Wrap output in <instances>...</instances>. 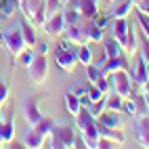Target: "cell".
Wrapping results in <instances>:
<instances>
[{"mask_svg":"<svg viewBox=\"0 0 149 149\" xmlns=\"http://www.w3.org/2000/svg\"><path fill=\"white\" fill-rule=\"evenodd\" d=\"M76 130L80 132V139L84 147L88 149H97V141H99V128H97V118H93V113L88 111V107H82L76 116Z\"/></svg>","mask_w":149,"mask_h":149,"instance_id":"cell-1","label":"cell"},{"mask_svg":"<svg viewBox=\"0 0 149 149\" xmlns=\"http://www.w3.org/2000/svg\"><path fill=\"white\" fill-rule=\"evenodd\" d=\"M113 38L118 40V44L122 46V51L126 57H132L139 51V40L134 36V29L128 25V19H113Z\"/></svg>","mask_w":149,"mask_h":149,"instance_id":"cell-2","label":"cell"},{"mask_svg":"<svg viewBox=\"0 0 149 149\" xmlns=\"http://www.w3.org/2000/svg\"><path fill=\"white\" fill-rule=\"evenodd\" d=\"M76 145H78L76 126H69V124L55 126L51 136L44 141V147H53V149H74Z\"/></svg>","mask_w":149,"mask_h":149,"instance_id":"cell-3","label":"cell"},{"mask_svg":"<svg viewBox=\"0 0 149 149\" xmlns=\"http://www.w3.org/2000/svg\"><path fill=\"white\" fill-rule=\"evenodd\" d=\"M55 61H57V65L61 67L63 72L74 74L76 65H78V46H74L69 40L63 38V42L59 44L57 51H55Z\"/></svg>","mask_w":149,"mask_h":149,"instance_id":"cell-4","label":"cell"},{"mask_svg":"<svg viewBox=\"0 0 149 149\" xmlns=\"http://www.w3.org/2000/svg\"><path fill=\"white\" fill-rule=\"evenodd\" d=\"M19 11L23 13L27 21H32L36 27H42L46 11H44V0H19Z\"/></svg>","mask_w":149,"mask_h":149,"instance_id":"cell-5","label":"cell"},{"mask_svg":"<svg viewBox=\"0 0 149 149\" xmlns=\"http://www.w3.org/2000/svg\"><path fill=\"white\" fill-rule=\"evenodd\" d=\"M8 55H11L13 59H17L19 55H21L25 51V40H23V36H21V27H19V23L13 27V29H8V32H4V44H2Z\"/></svg>","mask_w":149,"mask_h":149,"instance_id":"cell-6","label":"cell"},{"mask_svg":"<svg viewBox=\"0 0 149 149\" xmlns=\"http://www.w3.org/2000/svg\"><path fill=\"white\" fill-rule=\"evenodd\" d=\"M27 72H29V78H32L34 84H44L46 76H48V59H46V55L36 53L34 61L29 63V67H27Z\"/></svg>","mask_w":149,"mask_h":149,"instance_id":"cell-7","label":"cell"},{"mask_svg":"<svg viewBox=\"0 0 149 149\" xmlns=\"http://www.w3.org/2000/svg\"><path fill=\"white\" fill-rule=\"evenodd\" d=\"M109 76H111V80H113V84H111L113 93H118L122 99L132 95V76L128 74V69H120V72H113Z\"/></svg>","mask_w":149,"mask_h":149,"instance_id":"cell-8","label":"cell"},{"mask_svg":"<svg viewBox=\"0 0 149 149\" xmlns=\"http://www.w3.org/2000/svg\"><path fill=\"white\" fill-rule=\"evenodd\" d=\"M65 8H74L82 19H95L99 13V0H67Z\"/></svg>","mask_w":149,"mask_h":149,"instance_id":"cell-9","label":"cell"},{"mask_svg":"<svg viewBox=\"0 0 149 149\" xmlns=\"http://www.w3.org/2000/svg\"><path fill=\"white\" fill-rule=\"evenodd\" d=\"M65 17H63V11H57L55 15L51 17H46L44 19V23H42V29L48 34V36H53V38H59V36H63L65 32Z\"/></svg>","mask_w":149,"mask_h":149,"instance_id":"cell-10","label":"cell"},{"mask_svg":"<svg viewBox=\"0 0 149 149\" xmlns=\"http://www.w3.org/2000/svg\"><path fill=\"white\" fill-rule=\"evenodd\" d=\"M126 55H118V57H103L101 63H99V69L101 74H113V72H120V69H128V61H126Z\"/></svg>","mask_w":149,"mask_h":149,"instance_id":"cell-11","label":"cell"},{"mask_svg":"<svg viewBox=\"0 0 149 149\" xmlns=\"http://www.w3.org/2000/svg\"><path fill=\"white\" fill-rule=\"evenodd\" d=\"M23 118H25V122L29 126H34L42 118V111H40V107H38V97H29L23 103Z\"/></svg>","mask_w":149,"mask_h":149,"instance_id":"cell-12","label":"cell"},{"mask_svg":"<svg viewBox=\"0 0 149 149\" xmlns=\"http://www.w3.org/2000/svg\"><path fill=\"white\" fill-rule=\"evenodd\" d=\"M109 6H111L109 8V15L113 19H128V15H130L132 8H134V2L132 0H113Z\"/></svg>","mask_w":149,"mask_h":149,"instance_id":"cell-13","label":"cell"},{"mask_svg":"<svg viewBox=\"0 0 149 149\" xmlns=\"http://www.w3.org/2000/svg\"><path fill=\"white\" fill-rule=\"evenodd\" d=\"M134 134L141 147H149V116H136Z\"/></svg>","mask_w":149,"mask_h":149,"instance_id":"cell-14","label":"cell"},{"mask_svg":"<svg viewBox=\"0 0 149 149\" xmlns=\"http://www.w3.org/2000/svg\"><path fill=\"white\" fill-rule=\"evenodd\" d=\"M63 38H65V40H69L72 44H76V46L88 44L82 23H78V25H67V27H65V32H63Z\"/></svg>","mask_w":149,"mask_h":149,"instance_id":"cell-15","label":"cell"},{"mask_svg":"<svg viewBox=\"0 0 149 149\" xmlns=\"http://www.w3.org/2000/svg\"><path fill=\"white\" fill-rule=\"evenodd\" d=\"M132 82L136 86H143L149 82V65L145 63V59L143 57H139L136 59V63H134V69H132Z\"/></svg>","mask_w":149,"mask_h":149,"instance_id":"cell-16","label":"cell"},{"mask_svg":"<svg viewBox=\"0 0 149 149\" xmlns=\"http://www.w3.org/2000/svg\"><path fill=\"white\" fill-rule=\"evenodd\" d=\"M82 27H84V34H86V40L88 42H101L105 38V29H101L95 19H84L82 21Z\"/></svg>","mask_w":149,"mask_h":149,"instance_id":"cell-17","label":"cell"},{"mask_svg":"<svg viewBox=\"0 0 149 149\" xmlns=\"http://www.w3.org/2000/svg\"><path fill=\"white\" fill-rule=\"evenodd\" d=\"M19 27H21V36H23V40H25V46L27 48H32L38 44V36H36V25L32 21H27V19L23 17L21 21H19Z\"/></svg>","mask_w":149,"mask_h":149,"instance_id":"cell-18","label":"cell"},{"mask_svg":"<svg viewBox=\"0 0 149 149\" xmlns=\"http://www.w3.org/2000/svg\"><path fill=\"white\" fill-rule=\"evenodd\" d=\"M97 124H101V126H107V128H120L122 130V113H118V111H109V109H105V111L97 118Z\"/></svg>","mask_w":149,"mask_h":149,"instance_id":"cell-19","label":"cell"},{"mask_svg":"<svg viewBox=\"0 0 149 149\" xmlns=\"http://www.w3.org/2000/svg\"><path fill=\"white\" fill-rule=\"evenodd\" d=\"M97 128H99V136L109 139V141L116 143L118 147L124 143V132L120 130V128H107V126H101V124H97Z\"/></svg>","mask_w":149,"mask_h":149,"instance_id":"cell-20","label":"cell"},{"mask_svg":"<svg viewBox=\"0 0 149 149\" xmlns=\"http://www.w3.org/2000/svg\"><path fill=\"white\" fill-rule=\"evenodd\" d=\"M55 126H57V122L53 120V118H44V116H42V118H40V120H38L32 128H34V130L40 134L44 141H46V139L51 136V132H53V128H55Z\"/></svg>","mask_w":149,"mask_h":149,"instance_id":"cell-21","label":"cell"},{"mask_svg":"<svg viewBox=\"0 0 149 149\" xmlns=\"http://www.w3.org/2000/svg\"><path fill=\"white\" fill-rule=\"evenodd\" d=\"M0 139H2V143H13L15 139V116L8 113L6 120H2V132H0Z\"/></svg>","mask_w":149,"mask_h":149,"instance_id":"cell-22","label":"cell"},{"mask_svg":"<svg viewBox=\"0 0 149 149\" xmlns=\"http://www.w3.org/2000/svg\"><path fill=\"white\" fill-rule=\"evenodd\" d=\"M101 44H103L105 57H118V55H124L122 46L118 44V40H116V38H103V40H101Z\"/></svg>","mask_w":149,"mask_h":149,"instance_id":"cell-23","label":"cell"},{"mask_svg":"<svg viewBox=\"0 0 149 149\" xmlns=\"http://www.w3.org/2000/svg\"><path fill=\"white\" fill-rule=\"evenodd\" d=\"M19 11V0H0V19H11Z\"/></svg>","mask_w":149,"mask_h":149,"instance_id":"cell-24","label":"cell"},{"mask_svg":"<svg viewBox=\"0 0 149 149\" xmlns=\"http://www.w3.org/2000/svg\"><path fill=\"white\" fill-rule=\"evenodd\" d=\"M23 145L25 147H32V149H38V147H44V139L38 134L32 126H29V130L25 132V139H23Z\"/></svg>","mask_w":149,"mask_h":149,"instance_id":"cell-25","label":"cell"},{"mask_svg":"<svg viewBox=\"0 0 149 149\" xmlns=\"http://www.w3.org/2000/svg\"><path fill=\"white\" fill-rule=\"evenodd\" d=\"M122 103H124V99L118 95V93H109L105 95V109H109V111H118V113H122Z\"/></svg>","mask_w":149,"mask_h":149,"instance_id":"cell-26","label":"cell"},{"mask_svg":"<svg viewBox=\"0 0 149 149\" xmlns=\"http://www.w3.org/2000/svg\"><path fill=\"white\" fill-rule=\"evenodd\" d=\"M65 105H67V111H69V116H78V111L82 109V103H80V99H78L72 91H67V95H65Z\"/></svg>","mask_w":149,"mask_h":149,"instance_id":"cell-27","label":"cell"},{"mask_svg":"<svg viewBox=\"0 0 149 149\" xmlns=\"http://www.w3.org/2000/svg\"><path fill=\"white\" fill-rule=\"evenodd\" d=\"M78 63H82L84 67L88 63H93V53H91V48H88V44L78 46Z\"/></svg>","mask_w":149,"mask_h":149,"instance_id":"cell-28","label":"cell"},{"mask_svg":"<svg viewBox=\"0 0 149 149\" xmlns=\"http://www.w3.org/2000/svg\"><path fill=\"white\" fill-rule=\"evenodd\" d=\"M63 17H65V25H78L84 21L80 17V13L74 11V8H63Z\"/></svg>","mask_w":149,"mask_h":149,"instance_id":"cell-29","label":"cell"},{"mask_svg":"<svg viewBox=\"0 0 149 149\" xmlns=\"http://www.w3.org/2000/svg\"><path fill=\"white\" fill-rule=\"evenodd\" d=\"M130 97L134 99L136 116H147V113H149V107H147V103H145V99H143V95H141V93H134V95H130Z\"/></svg>","mask_w":149,"mask_h":149,"instance_id":"cell-30","label":"cell"},{"mask_svg":"<svg viewBox=\"0 0 149 149\" xmlns=\"http://www.w3.org/2000/svg\"><path fill=\"white\" fill-rule=\"evenodd\" d=\"M63 2L61 0H44V11H46V17H51L55 15L57 11H63Z\"/></svg>","mask_w":149,"mask_h":149,"instance_id":"cell-31","label":"cell"},{"mask_svg":"<svg viewBox=\"0 0 149 149\" xmlns=\"http://www.w3.org/2000/svg\"><path fill=\"white\" fill-rule=\"evenodd\" d=\"M101 69H99V65H93V63H88L86 65V78H88V84H95L99 78H101Z\"/></svg>","mask_w":149,"mask_h":149,"instance_id":"cell-32","label":"cell"},{"mask_svg":"<svg viewBox=\"0 0 149 149\" xmlns=\"http://www.w3.org/2000/svg\"><path fill=\"white\" fill-rule=\"evenodd\" d=\"M122 113L130 116V118H136V107H134V99L132 97H126L124 103H122Z\"/></svg>","mask_w":149,"mask_h":149,"instance_id":"cell-33","label":"cell"},{"mask_svg":"<svg viewBox=\"0 0 149 149\" xmlns=\"http://www.w3.org/2000/svg\"><path fill=\"white\" fill-rule=\"evenodd\" d=\"M88 111L93 113V118H99L103 111H105V97L103 99H99V101H95V103H91L88 105Z\"/></svg>","mask_w":149,"mask_h":149,"instance_id":"cell-34","label":"cell"},{"mask_svg":"<svg viewBox=\"0 0 149 149\" xmlns=\"http://www.w3.org/2000/svg\"><path fill=\"white\" fill-rule=\"evenodd\" d=\"M103 97H105L103 91H101L97 84H88V101H91V103L99 101V99H103Z\"/></svg>","mask_w":149,"mask_h":149,"instance_id":"cell-35","label":"cell"},{"mask_svg":"<svg viewBox=\"0 0 149 149\" xmlns=\"http://www.w3.org/2000/svg\"><path fill=\"white\" fill-rule=\"evenodd\" d=\"M34 55L36 53H32V48H25V51L17 57V61H19V65H23V67H29V63L34 61Z\"/></svg>","mask_w":149,"mask_h":149,"instance_id":"cell-36","label":"cell"},{"mask_svg":"<svg viewBox=\"0 0 149 149\" xmlns=\"http://www.w3.org/2000/svg\"><path fill=\"white\" fill-rule=\"evenodd\" d=\"M95 23L101 27V29H107V25L109 23H113V17L109 15V13H105V15H101V13H97V17H95Z\"/></svg>","mask_w":149,"mask_h":149,"instance_id":"cell-37","label":"cell"},{"mask_svg":"<svg viewBox=\"0 0 149 149\" xmlns=\"http://www.w3.org/2000/svg\"><path fill=\"white\" fill-rule=\"evenodd\" d=\"M95 84L103 91V95H109V93H111V84H109V76H107V74H103V76L99 78Z\"/></svg>","mask_w":149,"mask_h":149,"instance_id":"cell-38","label":"cell"},{"mask_svg":"<svg viewBox=\"0 0 149 149\" xmlns=\"http://www.w3.org/2000/svg\"><path fill=\"white\" fill-rule=\"evenodd\" d=\"M139 48H141V57L145 59V63L149 65V40L145 38V34L141 38V42H139Z\"/></svg>","mask_w":149,"mask_h":149,"instance_id":"cell-39","label":"cell"},{"mask_svg":"<svg viewBox=\"0 0 149 149\" xmlns=\"http://www.w3.org/2000/svg\"><path fill=\"white\" fill-rule=\"evenodd\" d=\"M8 95H11V88L4 80H0V107H2L6 101H8Z\"/></svg>","mask_w":149,"mask_h":149,"instance_id":"cell-40","label":"cell"},{"mask_svg":"<svg viewBox=\"0 0 149 149\" xmlns=\"http://www.w3.org/2000/svg\"><path fill=\"white\" fill-rule=\"evenodd\" d=\"M118 147L116 143H111L109 139H103V136H99V141H97V149H113Z\"/></svg>","mask_w":149,"mask_h":149,"instance_id":"cell-41","label":"cell"},{"mask_svg":"<svg viewBox=\"0 0 149 149\" xmlns=\"http://www.w3.org/2000/svg\"><path fill=\"white\" fill-rule=\"evenodd\" d=\"M141 95H143V99H145V103H147V107H149V82L141 86Z\"/></svg>","mask_w":149,"mask_h":149,"instance_id":"cell-42","label":"cell"},{"mask_svg":"<svg viewBox=\"0 0 149 149\" xmlns=\"http://www.w3.org/2000/svg\"><path fill=\"white\" fill-rule=\"evenodd\" d=\"M38 53H40V55H46V53H48V44H46V42L38 44Z\"/></svg>","mask_w":149,"mask_h":149,"instance_id":"cell-43","label":"cell"},{"mask_svg":"<svg viewBox=\"0 0 149 149\" xmlns=\"http://www.w3.org/2000/svg\"><path fill=\"white\" fill-rule=\"evenodd\" d=\"M2 44H4V32L0 29V46H2Z\"/></svg>","mask_w":149,"mask_h":149,"instance_id":"cell-44","label":"cell"},{"mask_svg":"<svg viewBox=\"0 0 149 149\" xmlns=\"http://www.w3.org/2000/svg\"><path fill=\"white\" fill-rule=\"evenodd\" d=\"M103 2H107V4H111V2H113V0H103Z\"/></svg>","mask_w":149,"mask_h":149,"instance_id":"cell-45","label":"cell"},{"mask_svg":"<svg viewBox=\"0 0 149 149\" xmlns=\"http://www.w3.org/2000/svg\"><path fill=\"white\" fill-rule=\"evenodd\" d=\"M61 2H63V6H65V4H67V0H61Z\"/></svg>","mask_w":149,"mask_h":149,"instance_id":"cell-46","label":"cell"},{"mask_svg":"<svg viewBox=\"0 0 149 149\" xmlns=\"http://www.w3.org/2000/svg\"><path fill=\"white\" fill-rule=\"evenodd\" d=\"M0 120H2V111H0Z\"/></svg>","mask_w":149,"mask_h":149,"instance_id":"cell-47","label":"cell"},{"mask_svg":"<svg viewBox=\"0 0 149 149\" xmlns=\"http://www.w3.org/2000/svg\"><path fill=\"white\" fill-rule=\"evenodd\" d=\"M147 116H149V113H147Z\"/></svg>","mask_w":149,"mask_h":149,"instance_id":"cell-48","label":"cell"}]
</instances>
